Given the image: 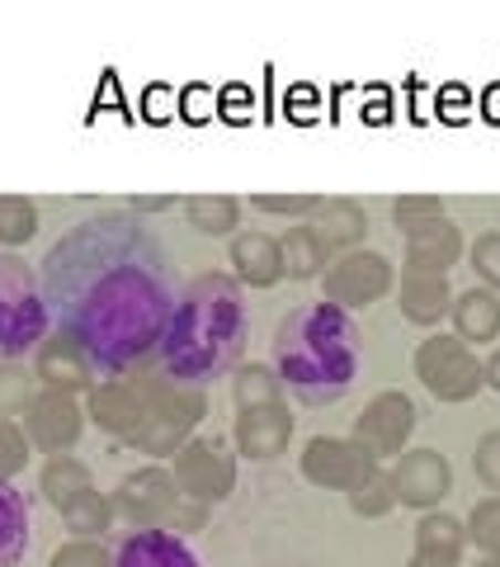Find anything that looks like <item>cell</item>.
Masks as SVG:
<instances>
[{"label": "cell", "mask_w": 500, "mask_h": 567, "mask_svg": "<svg viewBox=\"0 0 500 567\" xmlns=\"http://www.w3.org/2000/svg\"><path fill=\"white\" fill-rule=\"evenodd\" d=\"M48 567H114V554L104 548V539H66L52 548Z\"/></svg>", "instance_id": "37"}, {"label": "cell", "mask_w": 500, "mask_h": 567, "mask_svg": "<svg viewBox=\"0 0 500 567\" xmlns=\"http://www.w3.org/2000/svg\"><path fill=\"white\" fill-rule=\"evenodd\" d=\"M364 369V331L354 312L312 298L274 327V374L302 406H335Z\"/></svg>", "instance_id": "3"}, {"label": "cell", "mask_w": 500, "mask_h": 567, "mask_svg": "<svg viewBox=\"0 0 500 567\" xmlns=\"http://www.w3.org/2000/svg\"><path fill=\"white\" fill-rule=\"evenodd\" d=\"M180 208H185V223L199 237H237V227H241L237 194H189Z\"/></svg>", "instance_id": "25"}, {"label": "cell", "mask_w": 500, "mask_h": 567, "mask_svg": "<svg viewBox=\"0 0 500 567\" xmlns=\"http://www.w3.org/2000/svg\"><path fill=\"white\" fill-rule=\"evenodd\" d=\"M250 208H256V213H270V218H298V223H312V213L321 208V194H308V189H289V194L260 189V194H250Z\"/></svg>", "instance_id": "34"}, {"label": "cell", "mask_w": 500, "mask_h": 567, "mask_svg": "<svg viewBox=\"0 0 500 567\" xmlns=\"http://www.w3.org/2000/svg\"><path fill=\"white\" fill-rule=\"evenodd\" d=\"M350 496V511L360 520H383V516H392V511H397V492H392V473L378 464L373 468L368 477L354 492H345Z\"/></svg>", "instance_id": "30"}, {"label": "cell", "mask_w": 500, "mask_h": 567, "mask_svg": "<svg viewBox=\"0 0 500 567\" xmlns=\"http://www.w3.org/2000/svg\"><path fill=\"white\" fill-rule=\"evenodd\" d=\"M491 558H500V539H496V554H491Z\"/></svg>", "instance_id": "44"}, {"label": "cell", "mask_w": 500, "mask_h": 567, "mask_svg": "<svg viewBox=\"0 0 500 567\" xmlns=\"http://www.w3.org/2000/svg\"><path fill=\"white\" fill-rule=\"evenodd\" d=\"M58 516H62V525L71 529V539H104V535H110V529L118 525V520H114V502H110V496H104L100 487L81 492L66 511H58Z\"/></svg>", "instance_id": "27"}, {"label": "cell", "mask_w": 500, "mask_h": 567, "mask_svg": "<svg viewBox=\"0 0 500 567\" xmlns=\"http://www.w3.org/2000/svg\"><path fill=\"white\" fill-rule=\"evenodd\" d=\"M472 473L491 496H500V431H487L472 450Z\"/></svg>", "instance_id": "39"}, {"label": "cell", "mask_w": 500, "mask_h": 567, "mask_svg": "<svg viewBox=\"0 0 500 567\" xmlns=\"http://www.w3.org/2000/svg\"><path fill=\"white\" fill-rule=\"evenodd\" d=\"M477 567H500V558H481V563H477Z\"/></svg>", "instance_id": "43"}, {"label": "cell", "mask_w": 500, "mask_h": 567, "mask_svg": "<svg viewBox=\"0 0 500 567\" xmlns=\"http://www.w3.org/2000/svg\"><path fill=\"white\" fill-rule=\"evenodd\" d=\"M279 256H283V279H321L326 275V265H331V251L316 241V233L308 223H298V227H289L283 233V241H279Z\"/></svg>", "instance_id": "26"}, {"label": "cell", "mask_w": 500, "mask_h": 567, "mask_svg": "<svg viewBox=\"0 0 500 567\" xmlns=\"http://www.w3.org/2000/svg\"><path fill=\"white\" fill-rule=\"evenodd\" d=\"M48 327H52V312H48L39 270L24 256L0 251V364L33 354L48 341Z\"/></svg>", "instance_id": "5"}, {"label": "cell", "mask_w": 500, "mask_h": 567, "mask_svg": "<svg viewBox=\"0 0 500 567\" xmlns=\"http://www.w3.org/2000/svg\"><path fill=\"white\" fill-rule=\"evenodd\" d=\"M114 567H204V558L175 529H133L118 539Z\"/></svg>", "instance_id": "17"}, {"label": "cell", "mask_w": 500, "mask_h": 567, "mask_svg": "<svg viewBox=\"0 0 500 567\" xmlns=\"http://www.w3.org/2000/svg\"><path fill=\"white\" fill-rule=\"evenodd\" d=\"M439 218H449L439 194H402V199H392V227L402 237H416L425 227H435Z\"/></svg>", "instance_id": "32"}, {"label": "cell", "mask_w": 500, "mask_h": 567, "mask_svg": "<svg viewBox=\"0 0 500 567\" xmlns=\"http://www.w3.org/2000/svg\"><path fill=\"white\" fill-rule=\"evenodd\" d=\"M298 468L321 492H354L373 468H378V458H373L354 435H312L298 454Z\"/></svg>", "instance_id": "11"}, {"label": "cell", "mask_w": 500, "mask_h": 567, "mask_svg": "<svg viewBox=\"0 0 500 567\" xmlns=\"http://www.w3.org/2000/svg\"><path fill=\"white\" fill-rule=\"evenodd\" d=\"M312 233L316 241L335 256H350V251H364V237H368V213L354 204V199H321V208L312 213Z\"/></svg>", "instance_id": "18"}, {"label": "cell", "mask_w": 500, "mask_h": 567, "mask_svg": "<svg viewBox=\"0 0 500 567\" xmlns=\"http://www.w3.org/2000/svg\"><path fill=\"white\" fill-rule=\"evenodd\" d=\"M462 548H468V529L449 511H425L416 520V554H439L462 563Z\"/></svg>", "instance_id": "28"}, {"label": "cell", "mask_w": 500, "mask_h": 567, "mask_svg": "<svg viewBox=\"0 0 500 567\" xmlns=\"http://www.w3.org/2000/svg\"><path fill=\"white\" fill-rule=\"evenodd\" d=\"M468 260H472V275H477L481 289L500 293V233L477 237V241H472V251H468Z\"/></svg>", "instance_id": "38"}, {"label": "cell", "mask_w": 500, "mask_h": 567, "mask_svg": "<svg viewBox=\"0 0 500 567\" xmlns=\"http://www.w3.org/2000/svg\"><path fill=\"white\" fill-rule=\"evenodd\" d=\"M24 435L29 445L58 458V454H71L81 445V431H85V402L76 393H58V388H39L33 402L24 406Z\"/></svg>", "instance_id": "12"}, {"label": "cell", "mask_w": 500, "mask_h": 567, "mask_svg": "<svg viewBox=\"0 0 500 567\" xmlns=\"http://www.w3.org/2000/svg\"><path fill=\"white\" fill-rule=\"evenodd\" d=\"M180 199L175 194H137V199L128 204V213H137V218H147V213H166V208H175Z\"/></svg>", "instance_id": "40"}, {"label": "cell", "mask_w": 500, "mask_h": 567, "mask_svg": "<svg viewBox=\"0 0 500 567\" xmlns=\"http://www.w3.org/2000/svg\"><path fill=\"white\" fill-rule=\"evenodd\" d=\"M416 425H420V412H416V402H410V393H402V388H383V393L368 398L364 412L354 416V440H360L378 464H387V458L406 454Z\"/></svg>", "instance_id": "10"}, {"label": "cell", "mask_w": 500, "mask_h": 567, "mask_svg": "<svg viewBox=\"0 0 500 567\" xmlns=\"http://www.w3.org/2000/svg\"><path fill=\"white\" fill-rule=\"evenodd\" d=\"M91 487H95V473H91V464H81L76 454L48 458L43 473H39V492H43V502L52 511H66L81 492H91Z\"/></svg>", "instance_id": "24"}, {"label": "cell", "mask_w": 500, "mask_h": 567, "mask_svg": "<svg viewBox=\"0 0 500 567\" xmlns=\"http://www.w3.org/2000/svg\"><path fill=\"white\" fill-rule=\"evenodd\" d=\"M462 529H468V544H477L481 554H496V539H500V496H481V502L468 511V520H462Z\"/></svg>", "instance_id": "36"}, {"label": "cell", "mask_w": 500, "mask_h": 567, "mask_svg": "<svg viewBox=\"0 0 500 567\" xmlns=\"http://www.w3.org/2000/svg\"><path fill=\"white\" fill-rule=\"evenodd\" d=\"M293 440V412L289 402H274V406H250V412H237V425H231V445H237L241 458L250 464H270L289 450Z\"/></svg>", "instance_id": "16"}, {"label": "cell", "mask_w": 500, "mask_h": 567, "mask_svg": "<svg viewBox=\"0 0 500 567\" xmlns=\"http://www.w3.org/2000/svg\"><path fill=\"white\" fill-rule=\"evenodd\" d=\"M481 374H487V388H496V393H500V350H491L487 360H481Z\"/></svg>", "instance_id": "42"}, {"label": "cell", "mask_w": 500, "mask_h": 567, "mask_svg": "<svg viewBox=\"0 0 500 567\" xmlns=\"http://www.w3.org/2000/svg\"><path fill=\"white\" fill-rule=\"evenodd\" d=\"M33 458V445L20 421H0V483H20Z\"/></svg>", "instance_id": "35"}, {"label": "cell", "mask_w": 500, "mask_h": 567, "mask_svg": "<svg viewBox=\"0 0 500 567\" xmlns=\"http://www.w3.org/2000/svg\"><path fill=\"white\" fill-rule=\"evenodd\" d=\"M29 529H33L29 496L14 483H0V567H20L24 563Z\"/></svg>", "instance_id": "23"}, {"label": "cell", "mask_w": 500, "mask_h": 567, "mask_svg": "<svg viewBox=\"0 0 500 567\" xmlns=\"http://www.w3.org/2000/svg\"><path fill=\"white\" fill-rule=\"evenodd\" d=\"M85 421H95L104 435H114L128 445V440L142 431V421H147V402H142L133 374L100 379L91 393H85Z\"/></svg>", "instance_id": "15"}, {"label": "cell", "mask_w": 500, "mask_h": 567, "mask_svg": "<svg viewBox=\"0 0 500 567\" xmlns=\"http://www.w3.org/2000/svg\"><path fill=\"white\" fill-rule=\"evenodd\" d=\"M231 402H237V412L283 402V383L274 374V364H237L231 369Z\"/></svg>", "instance_id": "29"}, {"label": "cell", "mask_w": 500, "mask_h": 567, "mask_svg": "<svg viewBox=\"0 0 500 567\" xmlns=\"http://www.w3.org/2000/svg\"><path fill=\"white\" fill-rule=\"evenodd\" d=\"M449 322H454V336L468 346H487L500 336V293L481 289V284H472V289L454 293V308H449Z\"/></svg>", "instance_id": "22"}, {"label": "cell", "mask_w": 500, "mask_h": 567, "mask_svg": "<svg viewBox=\"0 0 500 567\" xmlns=\"http://www.w3.org/2000/svg\"><path fill=\"white\" fill-rule=\"evenodd\" d=\"M387 473H392L397 506H410V511H439V502L454 492V464L430 445L406 450L402 458H392Z\"/></svg>", "instance_id": "13"}, {"label": "cell", "mask_w": 500, "mask_h": 567, "mask_svg": "<svg viewBox=\"0 0 500 567\" xmlns=\"http://www.w3.org/2000/svg\"><path fill=\"white\" fill-rule=\"evenodd\" d=\"M392 293H397V312L410 327H439L454 308L449 275H402V284Z\"/></svg>", "instance_id": "21"}, {"label": "cell", "mask_w": 500, "mask_h": 567, "mask_svg": "<svg viewBox=\"0 0 500 567\" xmlns=\"http://www.w3.org/2000/svg\"><path fill=\"white\" fill-rule=\"evenodd\" d=\"M114 520L128 529H170L175 511L185 506V492L175 487V477L166 464H147L128 477H118V487L110 492Z\"/></svg>", "instance_id": "8"}, {"label": "cell", "mask_w": 500, "mask_h": 567, "mask_svg": "<svg viewBox=\"0 0 500 567\" xmlns=\"http://www.w3.org/2000/svg\"><path fill=\"white\" fill-rule=\"evenodd\" d=\"M52 327L66 331L100 379H123L152 360L175 298V260L128 208H100L71 223L39 260Z\"/></svg>", "instance_id": "1"}, {"label": "cell", "mask_w": 500, "mask_h": 567, "mask_svg": "<svg viewBox=\"0 0 500 567\" xmlns=\"http://www.w3.org/2000/svg\"><path fill=\"white\" fill-rule=\"evenodd\" d=\"M227 260L237 270L241 289H274L283 279V256L270 233H237L227 246Z\"/></svg>", "instance_id": "19"}, {"label": "cell", "mask_w": 500, "mask_h": 567, "mask_svg": "<svg viewBox=\"0 0 500 567\" xmlns=\"http://www.w3.org/2000/svg\"><path fill=\"white\" fill-rule=\"evenodd\" d=\"M33 379H39V388H58V393H91V388L100 383V369L91 364V354H85L76 341H71L66 331L52 327L48 341L33 350Z\"/></svg>", "instance_id": "14"}, {"label": "cell", "mask_w": 500, "mask_h": 567, "mask_svg": "<svg viewBox=\"0 0 500 567\" xmlns=\"http://www.w3.org/2000/svg\"><path fill=\"white\" fill-rule=\"evenodd\" d=\"M133 383H137L142 402H147V421H142V431L128 440V445L137 454L156 458V464L160 458H175L185 440L199 431V421L208 416V388L166 379V374H156L152 364H137Z\"/></svg>", "instance_id": "4"}, {"label": "cell", "mask_w": 500, "mask_h": 567, "mask_svg": "<svg viewBox=\"0 0 500 567\" xmlns=\"http://www.w3.org/2000/svg\"><path fill=\"white\" fill-rule=\"evenodd\" d=\"M406 567H462L458 558H439V554H410Z\"/></svg>", "instance_id": "41"}, {"label": "cell", "mask_w": 500, "mask_h": 567, "mask_svg": "<svg viewBox=\"0 0 500 567\" xmlns=\"http://www.w3.org/2000/svg\"><path fill=\"white\" fill-rule=\"evenodd\" d=\"M410 364H416V379L425 383V393L435 402H472L481 388H487V374H481V360L468 341H458L454 331H435L425 336L410 354Z\"/></svg>", "instance_id": "6"}, {"label": "cell", "mask_w": 500, "mask_h": 567, "mask_svg": "<svg viewBox=\"0 0 500 567\" xmlns=\"http://www.w3.org/2000/svg\"><path fill=\"white\" fill-rule=\"evenodd\" d=\"M33 237H39V204L24 194H0V246L14 251Z\"/></svg>", "instance_id": "31"}, {"label": "cell", "mask_w": 500, "mask_h": 567, "mask_svg": "<svg viewBox=\"0 0 500 567\" xmlns=\"http://www.w3.org/2000/svg\"><path fill=\"white\" fill-rule=\"evenodd\" d=\"M462 260V233L454 218H439L435 227L406 237V265L402 275H449Z\"/></svg>", "instance_id": "20"}, {"label": "cell", "mask_w": 500, "mask_h": 567, "mask_svg": "<svg viewBox=\"0 0 500 567\" xmlns=\"http://www.w3.org/2000/svg\"><path fill=\"white\" fill-rule=\"evenodd\" d=\"M170 477L189 502L212 511L237 492V454H231V445L222 435H189L180 445V454L170 458Z\"/></svg>", "instance_id": "7"}, {"label": "cell", "mask_w": 500, "mask_h": 567, "mask_svg": "<svg viewBox=\"0 0 500 567\" xmlns=\"http://www.w3.org/2000/svg\"><path fill=\"white\" fill-rule=\"evenodd\" d=\"M397 289V270L383 251H350V256H335L321 275V298L345 312H364L373 303Z\"/></svg>", "instance_id": "9"}, {"label": "cell", "mask_w": 500, "mask_h": 567, "mask_svg": "<svg viewBox=\"0 0 500 567\" xmlns=\"http://www.w3.org/2000/svg\"><path fill=\"white\" fill-rule=\"evenodd\" d=\"M33 393H39V379H33V369H24V360L0 364V421L24 416Z\"/></svg>", "instance_id": "33"}, {"label": "cell", "mask_w": 500, "mask_h": 567, "mask_svg": "<svg viewBox=\"0 0 500 567\" xmlns=\"http://www.w3.org/2000/svg\"><path fill=\"white\" fill-rule=\"evenodd\" d=\"M246 341H250L246 289L237 284V275L208 270V275H194L180 289L175 312L147 364L166 379L208 388L212 379H227L241 364Z\"/></svg>", "instance_id": "2"}]
</instances>
